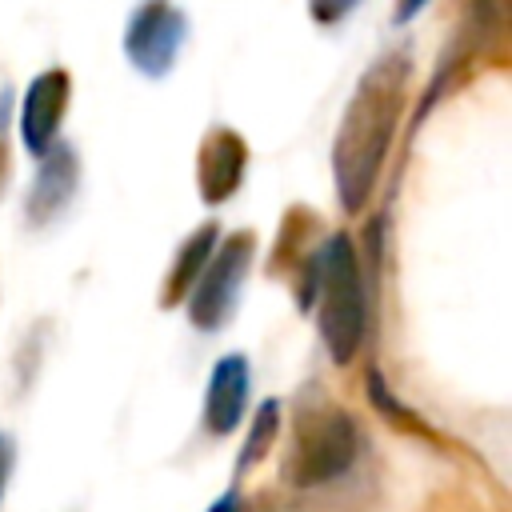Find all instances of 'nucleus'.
Here are the masks:
<instances>
[{"label": "nucleus", "instance_id": "nucleus-2", "mask_svg": "<svg viewBox=\"0 0 512 512\" xmlns=\"http://www.w3.org/2000/svg\"><path fill=\"white\" fill-rule=\"evenodd\" d=\"M356 452H360V428L352 412H344L332 396L312 392L292 404L288 448L280 464V476L292 488L332 484L356 464Z\"/></svg>", "mask_w": 512, "mask_h": 512}, {"label": "nucleus", "instance_id": "nucleus-5", "mask_svg": "<svg viewBox=\"0 0 512 512\" xmlns=\"http://www.w3.org/2000/svg\"><path fill=\"white\" fill-rule=\"evenodd\" d=\"M184 40H188V16L172 0H140L128 12L124 56L140 76L164 80L176 68Z\"/></svg>", "mask_w": 512, "mask_h": 512}, {"label": "nucleus", "instance_id": "nucleus-8", "mask_svg": "<svg viewBox=\"0 0 512 512\" xmlns=\"http://www.w3.org/2000/svg\"><path fill=\"white\" fill-rule=\"evenodd\" d=\"M80 184V156L68 144H56L48 156H40V172L28 188V204H24V220L32 228L52 224L76 196Z\"/></svg>", "mask_w": 512, "mask_h": 512}, {"label": "nucleus", "instance_id": "nucleus-13", "mask_svg": "<svg viewBox=\"0 0 512 512\" xmlns=\"http://www.w3.org/2000/svg\"><path fill=\"white\" fill-rule=\"evenodd\" d=\"M8 92H0V196L8 192L12 180V148H8Z\"/></svg>", "mask_w": 512, "mask_h": 512}, {"label": "nucleus", "instance_id": "nucleus-1", "mask_svg": "<svg viewBox=\"0 0 512 512\" xmlns=\"http://www.w3.org/2000/svg\"><path fill=\"white\" fill-rule=\"evenodd\" d=\"M408 80H412L408 56L384 52L360 76V84L340 116L336 144H332V180H336V196H340L344 212H360L380 180L384 156H388L400 116H404Z\"/></svg>", "mask_w": 512, "mask_h": 512}, {"label": "nucleus", "instance_id": "nucleus-9", "mask_svg": "<svg viewBox=\"0 0 512 512\" xmlns=\"http://www.w3.org/2000/svg\"><path fill=\"white\" fill-rule=\"evenodd\" d=\"M248 408V360L240 352H228L212 364L208 392H204V432L228 436Z\"/></svg>", "mask_w": 512, "mask_h": 512}, {"label": "nucleus", "instance_id": "nucleus-15", "mask_svg": "<svg viewBox=\"0 0 512 512\" xmlns=\"http://www.w3.org/2000/svg\"><path fill=\"white\" fill-rule=\"evenodd\" d=\"M432 0H396V24H408L412 16H420Z\"/></svg>", "mask_w": 512, "mask_h": 512}, {"label": "nucleus", "instance_id": "nucleus-16", "mask_svg": "<svg viewBox=\"0 0 512 512\" xmlns=\"http://www.w3.org/2000/svg\"><path fill=\"white\" fill-rule=\"evenodd\" d=\"M208 512H240V496L228 488V492H224V496H220V500H216Z\"/></svg>", "mask_w": 512, "mask_h": 512}, {"label": "nucleus", "instance_id": "nucleus-7", "mask_svg": "<svg viewBox=\"0 0 512 512\" xmlns=\"http://www.w3.org/2000/svg\"><path fill=\"white\" fill-rule=\"evenodd\" d=\"M244 168H248V144L236 128L228 124H212L200 140V152H196V188H200V200L208 208L232 200L244 184Z\"/></svg>", "mask_w": 512, "mask_h": 512}, {"label": "nucleus", "instance_id": "nucleus-12", "mask_svg": "<svg viewBox=\"0 0 512 512\" xmlns=\"http://www.w3.org/2000/svg\"><path fill=\"white\" fill-rule=\"evenodd\" d=\"M356 8H360V0H308V16L320 28H332V24L348 20Z\"/></svg>", "mask_w": 512, "mask_h": 512}, {"label": "nucleus", "instance_id": "nucleus-6", "mask_svg": "<svg viewBox=\"0 0 512 512\" xmlns=\"http://www.w3.org/2000/svg\"><path fill=\"white\" fill-rule=\"evenodd\" d=\"M68 100H72V76L68 68H44L40 76H32V84L24 88L20 100V144L28 156H48L60 140V124L68 116Z\"/></svg>", "mask_w": 512, "mask_h": 512}, {"label": "nucleus", "instance_id": "nucleus-3", "mask_svg": "<svg viewBox=\"0 0 512 512\" xmlns=\"http://www.w3.org/2000/svg\"><path fill=\"white\" fill-rule=\"evenodd\" d=\"M308 288H312V316H316V332L328 348V356L336 364H352L364 340V324H368V304H364V276H360V260L348 236H328L316 256H312V272H308Z\"/></svg>", "mask_w": 512, "mask_h": 512}, {"label": "nucleus", "instance_id": "nucleus-4", "mask_svg": "<svg viewBox=\"0 0 512 512\" xmlns=\"http://www.w3.org/2000/svg\"><path fill=\"white\" fill-rule=\"evenodd\" d=\"M252 260H256V236L248 228L216 240L200 280L192 284V292L184 300L196 332H220L236 316V300H240V288L248 280Z\"/></svg>", "mask_w": 512, "mask_h": 512}, {"label": "nucleus", "instance_id": "nucleus-10", "mask_svg": "<svg viewBox=\"0 0 512 512\" xmlns=\"http://www.w3.org/2000/svg\"><path fill=\"white\" fill-rule=\"evenodd\" d=\"M216 240H220V228L212 220L184 236V244L176 248L172 264H168V276H164V288H160V308H176V304L188 300L192 284L200 280V272H204V264L216 248Z\"/></svg>", "mask_w": 512, "mask_h": 512}, {"label": "nucleus", "instance_id": "nucleus-11", "mask_svg": "<svg viewBox=\"0 0 512 512\" xmlns=\"http://www.w3.org/2000/svg\"><path fill=\"white\" fill-rule=\"evenodd\" d=\"M276 436H280V400L272 396V400H264V404L256 408V416H252V428H248L244 448H240V456H236V472H248L252 464H260V460L268 456V448L276 444Z\"/></svg>", "mask_w": 512, "mask_h": 512}, {"label": "nucleus", "instance_id": "nucleus-14", "mask_svg": "<svg viewBox=\"0 0 512 512\" xmlns=\"http://www.w3.org/2000/svg\"><path fill=\"white\" fill-rule=\"evenodd\" d=\"M12 464H16V440L8 432H0V500H4V488L12 476Z\"/></svg>", "mask_w": 512, "mask_h": 512}]
</instances>
